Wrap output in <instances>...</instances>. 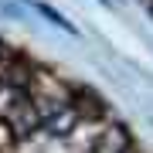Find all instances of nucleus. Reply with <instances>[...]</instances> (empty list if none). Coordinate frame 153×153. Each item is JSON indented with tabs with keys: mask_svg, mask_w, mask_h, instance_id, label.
Segmentation results:
<instances>
[{
	"mask_svg": "<svg viewBox=\"0 0 153 153\" xmlns=\"http://www.w3.org/2000/svg\"><path fill=\"white\" fill-rule=\"evenodd\" d=\"M31 7H34V10H38V14H41V17H44L48 24H55V27H61L65 34L78 38V27H75V24H71V21H68V17L61 14V10H55L51 4H44V0H31Z\"/></svg>",
	"mask_w": 153,
	"mask_h": 153,
	"instance_id": "obj_4",
	"label": "nucleus"
},
{
	"mask_svg": "<svg viewBox=\"0 0 153 153\" xmlns=\"http://www.w3.org/2000/svg\"><path fill=\"white\" fill-rule=\"evenodd\" d=\"M71 109L78 112V119H112L109 116V105L102 102V99L95 95V88H75V92H71Z\"/></svg>",
	"mask_w": 153,
	"mask_h": 153,
	"instance_id": "obj_3",
	"label": "nucleus"
},
{
	"mask_svg": "<svg viewBox=\"0 0 153 153\" xmlns=\"http://www.w3.org/2000/svg\"><path fill=\"white\" fill-rule=\"evenodd\" d=\"M71 92L75 88L55 68H44V65L34 61V68H31V95L34 99H44V102H71Z\"/></svg>",
	"mask_w": 153,
	"mask_h": 153,
	"instance_id": "obj_1",
	"label": "nucleus"
},
{
	"mask_svg": "<svg viewBox=\"0 0 153 153\" xmlns=\"http://www.w3.org/2000/svg\"><path fill=\"white\" fill-rule=\"evenodd\" d=\"M133 150H136L133 136L119 119H109L99 129V136L92 140V146H88V153H133Z\"/></svg>",
	"mask_w": 153,
	"mask_h": 153,
	"instance_id": "obj_2",
	"label": "nucleus"
},
{
	"mask_svg": "<svg viewBox=\"0 0 153 153\" xmlns=\"http://www.w3.org/2000/svg\"><path fill=\"white\" fill-rule=\"evenodd\" d=\"M14 150H17V136H14L10 126L0 119V153H14Z\"/></svg>",
	"mask_w": 153,
	"mask_h": 153,
	"instance_id": "obj_5",
	"label": "nucleus"
}]
</instances>
